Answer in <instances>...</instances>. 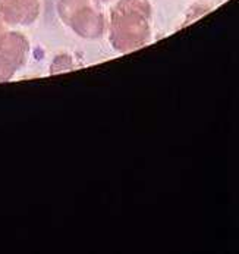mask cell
<instances>
[{"label":"cell","instance_id":"6da1fadb","mask_svg":"<svg viewBox=\"0 0 239 254\" xmlns=\"http://www.w3.org/2000/svg\"><path fill=\"white\" fill-rule=\"evenodd\" d=\"M151 37V4L148 0H119L110 10L109 43L119 53L145 46Z\"/></svg>","mask_w":239,"mask_h":254},{"label":"cell","instance_id":"7a4b0ae2","mask_svg":"<svg viewBox=\"0 0 239 254\" xmlns=\"http://www.w3.org/2000/svg\"><path fill=\"white\" fill-rule=\"evenodd\" d=\"M60 21L76 36L97 40L106 31V18L99 0H59Z\"/></svg>","mask_w":239,"mask_h":254},{"label":"cell","instance_id":"3957f363","mask_svg":"<svg viewBox=\"0 0 239 254\" xmlns=\"http://www.w3.org/2000/svg\"><path fill=\"white\" fill-rule=\"evenodd\" d=\"M30 53L28 38L19 31L0 34V82L9 81L27 62Z\"/></svg>","mask_w":239,"mask_h":254},{"label":"cell","instance_id":"277c9868","mask_svg":"<svg viewBox=\"0 0 239 254\" xmlns=\"http://www.w3.org/2000/svg\"><path fill=\"white\" fill-rule=\"evenodd\" d=\"M41 0H0V18L9 27H27L40 15Z\"/></svg>","mask_w":239,"mask_h":254},{"label":"cell","instance_id":"5b68a950","mask_svg":"<svg viewBox=\"0 0 239 254\" xmlns=\"http://www.w3.org/2000/svg\"><path fill=\"white\" fill-rule=\"evenodd\" d=\"M6 31V24L3 22V19L0 18V34H3Z\"/></svg>","mask_w":239,"mask_h":254},{"label":"cell","instance_id":"8992f818","mask_svg":"<svg viewBox=\"0 0 239 254\" xmlns=\"http://www.w3.org/2000/svg\"><path fill=\"white\" fill-rule=\"evenodd\" d=\"M100 3H104V1H109V0H99Z\"/></svg>","mask_w":239,"mask_h":254}]
</instances>
